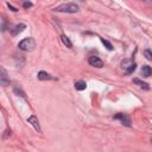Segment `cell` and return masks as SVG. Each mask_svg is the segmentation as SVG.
Segmentation results:
<instances>
[{
	"instance_id": "10",
	"label": "cell",
	"mask_w": 152,
	"mask_h": 152,
	"mask_svg": "<svg viewBox=\"0 0 152 152\" xmlns=\"http://www.w3.org/2000/svg\"><path fill=\"white\" fill-rule=\"evenodd\" d=\"M133 83H135V84H138L141 89H145V90H150V86L146 83V82H142V81H140L139 78H133Z\"/></svg>"
},
{
	"instance_id": "8",
	"label": "cell",
	"mask_w": 152,
	"mask_h": 152,
	"mask_svg": "<svg viewBox=\"0 0 152 152\" xmlns=\"http://www.w3.org/2000/svg\"><path fill=\"white\" fill-rule=\"evenodd\" d=\"M25 28H26V25H25V24H18V25H15V26L11 30V33H12V36H17V34H19L20 32H23Z\"/></svg>"
},
{
	"instance_id": "17",
	"label": "cell",
	"mask_w": 152,
	"mask_h": 152,
	"mask_svg": "<svg viewBox=\"0 0 152 152\" xmlns=\"http://www.w3.org/2000/svg\"><path fill=\"white\" fill-rule=\"evenodd\" d=\"M31 6H32V4H31V2H24V7H25V8L31 7Z\"/></svg>"
},
{
	"instance_id": "14",
	"label": "cell",
	"mask_w": 152,
	"mask_h": 152,
	"mask_svg": "<svg viewBox=\"0 0 152 152\" xmlns=\"http://www.w3.org/2000/svg\"><path fill=\"white\" fill-rule=\"evenodd\" d=\"M13 91H14L17 95H20L21 97H25V93H24V90H23L19 86H15V87L13 88Z\"/></svg>"
},
{
	"instance_id": "5",
	"label": "cell",
	"mask_w": 152,
	"mask_h": 152,
	"mask_svg": "<svg viewBox=\"0 0 152 152\" xmlns=\"http://www.w3.org/2000/svg\"><path fill=\"white\" fill-rule=\"evenodd\" d=\"M114 119L120 120L122 122V125L125 126H131V119L127 114H122V113H118L116 115H114Z\"/></svg>"
},
{
	"instance_id": "18",
	"label": "cell",
	"mask_w": 152,
	"mask_h": 152,
	"mask_svg": "<svg viewBox=\"0 0 152 152\" xmlns=\"http://www.w3.org/2000/svg\"><path fill=\"white\" fill-rule=\"evenodd\" d=\"M7 5H8V7H10V8H11V10L13 11V12H15V11H18V10H17V8H14V7L12 6V5H10V4H7Z\"/></svg>"
},
{
	"instance_id": "11",
	"label": "cell",
	"mask_w": 152,
	"mask_h": 152,
	"mask_svg": "<svg viewBox=\"0 0 152 152\" xmlns=\"http://www.w3.org/2000/svg\"><path fill=\"white\" fill-rule=\"evenodd\" d=\"M38 80H42V81H46V80H51L52 77L48 74V72H45V71H39L38 72Z\"/></svg>"
},
{
	"instance_id": "12",
	"label": "cell",
	"mask_w": 152,
	"mask_h": 152,
	"mask_svg": "<svg viewBox=\"0 0 152 152\" xmlns=\"http://www.w3.org/2000/svg\"><path fill=\"white\" fill-rule=\"evenodd\" d=\"M75 88L76 90H84L87 88V83L84 81H77L75 82Z\"/></svg>"
},
{
	"instance_id": "3",
	"label": "cell",
	"mask_w": 152,
	"mask_h": 152,
	"mask_svg": "<svg viewBox=\"0 0 152 152\" xmlns=\"http://www.w3.org/2000/svg\"><path fill=\"white\" fill-rule=\"evenodd\" d=\"M121 66H122V69L126 70L127 74H131V72H133V71L135 70L137 64H135L134 62H132L131 59H124V61L121 62Z\"/></svg>"
},
{
	"instance_id": "16",
	"label": "cell",
	"mask_w": 152,
	"mask_h": 152,
	"mask_svg": "<svg viewBox=\"0 0 152 152\" xmlns=\"http://www.w3.org/2000/svg\"><path fill=\"white\" fill-rule=\"evenodd\" d=\"M144 55H145V57H146L147 59L152 61V51H151V50H145V51H144Z\"/></svg>"
},
{
	"instance_id": "19",
	"label": "cell",
	"mask_w": 152,
	"mask_h": 152,
	"mask_svg": "<svg viewBox=\"0 0 152 152\" xmlns=\"http://www.w3.org/2000/svg\"><path fill=\"white\" fill-rule=\"evenodd\" d=\"M151 141H152V139H151Z\"/></svg>"
},
{
	"instance_id": "7",
	"label": "cell",
	"mask_w": 152,
	"mask_h": 152,
	"mask_svg": "<svg viewBox=\"0 0 152 152\" xmlns=\"http://www.w3.org/2000/svg\"><path fill=\"white\" fill-rule=\"evenodd\" d=\"M27 121H28V124H31L32 125V127L37 131V132H42V129H40V125H39V121H38V119H37V116H34V115H31L28 119H27Z\"/></svg>"
},
{
	"instance_id": "9",
	"label": "cell",
	"mask_w": 152,
	"mask_h": 152,
	"mask_svg": "<svg viewBox=\"0 0 152 152\" xmlns=\"http://www.w3.org/2000/svg\"><path fill=\"white\" fill-rule=\"evenodd\" d=\"M141 75H142L144 77H150V76H152V68L148 66V65H142V68H141Z\"/></svg>"
},
{
	"instance_id": "1",
	"label": "cell",
	"mask_w": 152,
	"mask_h": 152,
	"mask_svg": "<svg viewBox=\"0 0 152 152\" xmlns=\"http://www.w3.org/2000/svg\"><path fill=\"white\" fill-rule=\"evenodd\" d=\"M56 12H63V13H76L78 12V6L74 2H68V4H62L55 8Z\"/></svg>"
},
{
	"instance_id": "4",
	"label": "cell",
	"mask_w": 152,
	"mask_h": 152,
	"mask_svg": "<svg viewBox=\"0 0 152 152\" xmlns=\"http://www.w3.org/2000/svg\"><path fill=\"white\" fill-rule=\"evenodd\" d=\"M0 83H1V86H4V87H6L7 84H10V78H8L7 71L5 70L4 66L0 68Z\"/></svg>"
},
{
	"instance_id": "6",
	"label": "cell",
	"mask_w": 152,
	"mask_h": 152,
	"mask_svg": "<svg viewBox=\"0 0 152 152\" xmlns=\"http://www.w3.org/2000/svg\"><path fill=\"white\" fill-rule=\"evenodd\" d=\"M88 63L91 66H95V68H102L103 66V62L99 57H96V56H90L88 58Z\"/></svg>"
},
{
	"instance_id": "2",
	"label": "cell",
	"mask_w": 152,
	"mask_h": 152,
	"mask_svg": "<svg viewBox=\"0 0 152 152\" xmlns=\"http://www.w3.org/2000/svg\"><path fill=\"white\" fill-rule=\"evenodd\" d=\"M36 46V43H34V39L28 37V38H24L23 40H20L18 43V48L23 51H32Z\"/></svg>"
},
{
	"instance_id": "13",
	"label": "cell",
	"mask_w": 152,
	"mask_h": 152,
	"mask_svg": "<svg viewBox=\"0 0 152 152\" xmlns=\"http://www.w3.org/2000/svg\"><path fill=\"white\" fill-rule=\"evenodd\" d=\"M61 39H62V42H63V44L66 46V48H72V43L70 42V39H69V37H66L65 34H62V37H61Z\"/></svg>"
},
{
	"instance_id": "15",
	"label": "cell",
	"mask_w": 152,
	"mask_h": 152,
	"mask_svg": "<svg viewBox=\"0 0 152 152\" xmlns=\"http://www.w3.org/2000/svg\"><path fill=\"white\" fill-rule=\"evenodd\" d=\"M101 42H102V44L108 49V50H113V45L107 40V39H103V38H101Z\"/></svg>"
}]
</instances>
